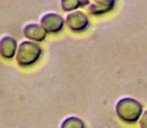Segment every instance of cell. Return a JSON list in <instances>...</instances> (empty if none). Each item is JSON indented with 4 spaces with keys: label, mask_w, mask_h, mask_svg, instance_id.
Returning a JSON list of instances; mask_svg holds the SVG:
<instances>
[{
    "label": "cell",
    "mask_w": 147,
    "mask_h": 128,
    "mask_svg": "<svg viewBox=\"0 0 147 128\" xmlns=\"http://www.w3.org/2000/svg\"><path fill=\"white\" fill-rule=\"evenodd\" d=\"M42 54V49L38 45L37 41H32V40H23L18 44V47H17L16 51V63L19 65V67H31L38 62Z\"/></svg>",
    "instance_id": "cell-2"
},
{
    "label": "cell",
    "mask_w": 147,
    "mask_h": 128,
    "mask_svg": "<svg viewBox=\"0 0 147 128\" xmlns=\"http://www.w3.org/2000/svg\"><path fill=\"white\" fill-rule=\"evenodd\" d=\"M60 128H84V122L78 116L70 115L61 121Z\"/></svg>",
    "instance_id": "cell-8"
},
{
    "label": "cell",
    "mask_w": 147,
    "mask_h": 128,
    "mask_svg": "<svg viewBox=\"0 0 147 128\" xmlns=\"http://www.w3.org/2000/svg\"><path fill=\"white\" fill-rule=\"evenodd\" d=\"M115 3L117 0H88L86 8L94 16H100L114 9Z\"/></svg>",
    "instance_id": "cell-7"
},
{
    "label": "cell",
    "mask_w": 147,
    "mask_h": 128,
    "mask_svg": "<svg viewBox=\"0 0 147 128\" xmlns=\"http://www.w3.org/2000/svg\"><path fill=\"white\" fill-rule=\"evenodd\" d=\"M65 24L73 32H82L90 26V18L87 16V13H84L83 10H70L67 12L65 16Z\"/></svg>",
    "instance_id": "cell-3"
},
{
    "label": "cell",
    "mask_w": 147,
    "mask_h": 128,
    "mask_svg": "<svg viewBox=\"0 0 147 128\" xmlns=\"http://www.w3.org/2000/svg\"><path fill=\"white\" fill-rule=\"evenodd\" d=\"M18 47L17 40L10 35H3L0 37V56L4 59H13Z\"/></svg>",
    "instance_id": "cell-6"
},
{
    "label": "cell",
    "mask_w": 147,
    "mask_h": 128,
    "mask_svg": "<svg viewBox=\"0 0 147 128\" xmlns=\"http://www.w3.org/2000/svg\"><path fill=\"white\" fill-rule=\"evenodd\" d=\"M60 1V8L65 12H70V10L78 9L82 5L81 0H59Z\"/></svg>",
    "instance_id": "cell-9"
},
{
    "label": "cell",
    "mask_w": 147,
    "mask_h": 128,
    "mask_svg": "<svg viewBox=\"0 0 147 128\" xmlns=\"http://www.w3.org/2000/svg\"><path fill=\"white\" fill-rule=\"evenodd\" d=\"M40 23L49 33H58L63 30L64 24H65V19L59 13L46 12L40 17Z\"/></svg>",
    "instance_id": "cell-4"
},
{
    "label": "cell",
    "mask_w": 147,
    "mask_h": 128,
    "mask_svg": "<svg viewBox=\"0 0 147 128\" xmlns=\"http://www.w3.org/2000/svg\"><path fill=\"white\" fill-rule=\"evenodd\" d=\"M143 112L142 104L134 98L124 96L115 102V114L124 123H136L138 122Z\"/></svg>",
    "instance_id": "cell-1"
},
{
    "label": "cell",
    "mask_w": 147,
    "mask_h": 128,
    "mask_svg": "<svg viewBox=\"0 0 147 128\" xmlns=\"http://www.w3.org/2000/svg\"><path fill=\"white\" fill-rule=\"evenodd\" d=\"M82 1V5H87V3H88V0H81Z\"/></svg>",
    "instance_id": "cell-11"
},
{
    "label": "cell",
    "mask_w": 147,
    "mask_h": 128,
    "mask_svg": "<svg viewBox=\"0 0 147 128\" xmlns=\"http://www.w3.org/2000/svg\"><path fill=\"white\" fill-rule=\"evenodd\" d=\"M22 33H23V36L28 40L40 42V41H44L45 40L47 31L42 27V24L40 22H38V23H36V22H28V23H26L23 26V28H22Z\"/></svg>",
    "instance_id": "cell-5"
},
{
    "label": "cell",
    "mask_w": 147,
    "mask_h": 128,
    "mask_svg": "<svg viewBox=\"0 0 147 128\" xmlns=\"http://www.w3.org/2000/svg\"><path fill=\"white\" fill-rule=\"evenodd\" d=\"M138 126L141 128H147V110H143L138 119Z\"/></svg>",
    "instance_id": "cell-10"
}]
</instances>
